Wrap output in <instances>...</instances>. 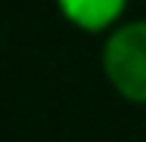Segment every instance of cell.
<instances>
[{
  "instance_id": "7a4b0ae2",
  "label": "cell",
  "mask_w": 146,
  "mask_h": 142,
  "mask_svg": "<svg viewBox=\"0 0 146 142\" xmlns=\"http://www.w3.org/2000/svg\"><path fill=\"white\" fill-rule=\"evenodd\" d=\"M62 6L72 19H78L84 25H100V22L115 16L121 0H62Z\"/></svg>"
},
{
  "instance_id": "6da1fadb",
  "label": "cell",
  "mask_w": 146,
  "mask_h": 142,
  "mask_svg": "<svg viewBox=\"0 0 146 142\" xmlns=\"http://www.w3.org/2000/svg\"><path fill=\"white\" fill-rule=\"evenodd\" d=\"M106 71L124 96L146 99V22L115 31L103 50Z\"/></svg>"
}]
</instances>
